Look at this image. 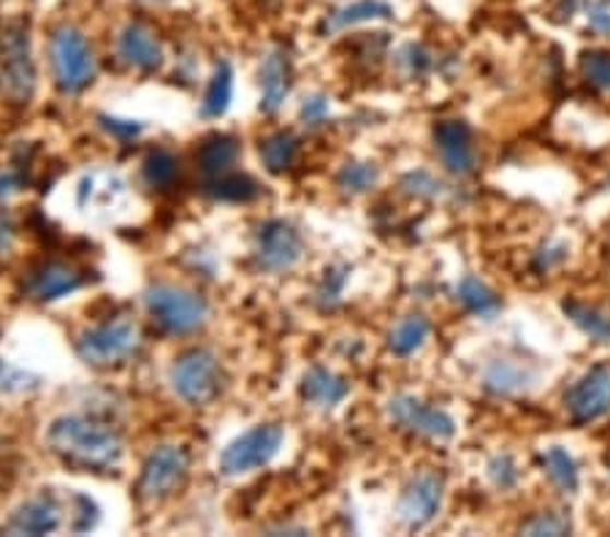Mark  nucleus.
Listing matches in <instances>:
<instances>
[{
  "label": "nucleus",
  "mask_w": 610,
  "mask_h": 537,
  "mask_svg": "<svg viewBox=\"0 0 610 537\" xmlns=\"http://www.w3.org/2000/svg\"><path fill=\"white\" fill-rule=\"evenodd\" d=\"M47 445L55 456L77 470L109 472L122 462L120 432L90 416L55 418L47 429Z\"/></svg>",
  "instance_id": "nucleus-1"
},
{
  "label": "nucleus",
  "mask_w": 610,
  "mask_h": 537,
  "mask_svg": "<svg viewBox=\"0 0 610 537\" xmlns=\"http://www.w3.org/2000/svg\"><path fill=\"white\" fill-rule=\"evenodd\" d=\"M144 307L152 324L168 337L196 335L209 320V304L201 293L183 285H168V282L146 288Z\"/></svg>",
  "instance_id": "nucleus-2"
},
{
  "label": "nucleus",
  "mask_w": 610,
  "mask_h": 537,
  "mask_svg": "<svg viewBox=\"0 0 610 537\" xmlns=\"http://www.w3.org/2000/svg\"><path fill=\"white\" fill-rule=\"evenodd\" d=\"M49 66H52L55 84L63 95H79L95 82L98 73L87 36L68 22L49 33Z\"/></svg>",
  "instance_id": "nucleus-3"
},
{
  "label": "nucleus",
  "mask_w": 610,
  "mask_h": 537,
  "mask_svg": "<svg viewBox=\"0 0 610 537\" xmlns=\"http://www.w3.org/2000/svg\"><path fill=\"white\" fill-rule=\"evenodd\" d=\"M36 60L25 22H11L0 33V98L25 106L36 93Z\"/></svg>",
  "instance_id": "nucleus-4"
},
{
  "label": "nucleus",
  "mask_w": 610,
  "mask_h": 537,
  "mask_svg": "<svg viewBox=\"0 0 610 537\" xmlns=\"http://www.w3.org/2000/svg\"><path fill=\"white\" fill-rule=\"evenodd\" d=\"M77 355L93 370L126 364L141 348V329L133 318H115L106 324L84 329L73 342Z\"/></svg>",
  "instance_id": "nucleus-5"
},
{
  "label": "nucleus",
  "mask_w": 610,
  "mask_h": 537,
  "mask_svg": "<svg viewBox=\"0 0 610 537\" xmlns=\"http://www.w3.org/2000/svg\"><path fill=\"white\" fill-rule=\"evenodd\" d=\"M174 394L185 405H212L225 386V372L218 355L207 348H193L179 355L168 372Z\"/></svg>",
  "instance_id": "nucleus-6"
},
{
  "label": "nucleus",
  "mask_w": 610,
  "mask_h": 537,
  "mask_svg": "<svg viewBox=\"0 0 610 537\" xmlns=\"http://www.w3.org/2000/svg\"><path fill=\"white\" fill-rule=\"evenodd\" d=\"M190 472V454L183 445H157L141 465V475L136 480V497L146 505L163 502L183 489Z\"/></svg>",
  "instance_id": "nucleus-7"
},
{
  "label": "nucleus",
  "mask_w": 610,
  "mask_h": 537,
  "mask_svg": "<svg viewBox=\"0 0 610 537\" xmlns=\"http://www.w3.org/2000/svg\"><path fill=\"white\" fill-rule=\"evenodd\" d=\"M282 440L285 432L277 423H261V427H253L250 432L239 434L228 448L220 454V472L223 475H247L253 470H261L267 467L282 448Z\"/></svg>",
  "instance_id": "nucleus-8"
},
{
  "label": "nucleus",
  "mask_w": 610,
  "mask_h": 537,
  "mask_svg": "<svg viewBox=\"0 0 610 537\" xmlns=\"http://www.w3.org/2000/svg\"><path fill=\"white\" fill-rule=\"evenodd\" d=\"M304 258V240L285 220H267L253 236V261L261 271L282 275Z\"/></svg>",
  "instance_id": "nucleus-9"
},
{
  "label": "nucleus",
  "mask_w": 610,
  "mask_h": 537,
  "mask_svg": "<svg viewBox=\"0 0 610 537\" xmlns=\"http://www.w3.org/2000/svg\"><path fill=\"white\" fill-rule=\"evenodd\" d=\"M443 494H445V480L437 472H415L404 483L402 494H399L397 513L399 522L407 524L410 529H421L426 524L434 522V516L443 507Z\"/></svg>",
  "instance_id": "nucleus-10"
},
{
  "label": "nucleus",
  "mask_w": 610,
  "mask_h": 537,
  "mask_svg": "<svg viewBox=\"0 0 610 537\" xmlns=\"http://www.w3.org/2000/svg\"><path fill=\"white\" fill-rule=\"evenodd\" d=\"M388 416L404 432L429 440H450L456 434V421L439 407H432L410 394H399L388 402Z\"/></svg>",
  "instance_id": "nucleus-11"
},
{
  "label": "nucleus",
  "mask_w": 610,
  "mask_h": 537,
  "mask_svg": "<svg viewBox=\"0 0 610 537\" xmlns=\"http://www.w3.org/2000/svg\"><path fill=\"white\" fill-rule=\"evenodd\" d=\"M564 407L575 423H589L610 410V366H591L564 394Z\"/></svg>",
  "instance_id": "nucleus-12"
},
{
  "label": "nucleus",
  "mask_w": 610,
  "mask_h": 537,
  "mask_svg": "<svg viewBox=\"0 0 610 537\" xmlns=\"http://www.w3.org/2000/svg\"><path fill=\"white\" fill-rule=\"evenodd\" d=\"M117 58L128 68L141 73H152L163 66L166 52H163V42L146 22H126L122 31L117 33Z\"/></svg>",
  "instance_id": "nucleus-13"
},
{
  "label": "nucleus",
  "mask_w": 610,
  "mask_h": 537,
  "mask_svg": "<svg viewBox=\"0 0 610 537\" xmlns=\"http://www.w3.org/2000/svg\"><path fill=\"white\" fill-rule=\"evenodd\" d=\"M434 147H437L443 166L456 177H467L478 166L472 128L465 120H439L434 126Z\"/></svg>",
  "instance_id": "nucleus-14"
},
{
  "label": "nucleus",
  "mask_w": 610,
  "mask_h": 537,
  "mask_svg": "<svg viewBox=\"0 0 610 537\" xmlns=\"http://www.w3.org/2000/svg\"><path fill=\"white\" fill-rule=\"evenodd\" d=\"M535 381H538V370L527 361L511 359V355L491 359L480 372V383H483L485 392L500 399L521 397L524 392L535 386Z\"/></svg>",
  "instance_id": "nucleus-15"
},
{
  "label": "nucleus",
  "mask_w": 610,
  "mask_h": 537,
  "mask_svg": "<svg viewBox=\"0 0 610 537\" xmlns=\"http://www.w3.org/2000/svg\"><path fill=\"white\" fill-rule=\"evenodd\" d=\"M84 285V275L63 261H44L33 267L22 280V291L36 302H55Z\"/></svg>",
  "instance_id": "nucleus-16"
},
{
  "label": "nucleus",
  "mask_w": 610,
  "mask_h": 537,
  "mask_svg": "<svg viewBox=\"0 0 610 537\" xmlns=\"http://www.w3.org/2000/svg\"><path fill=\"white\" fill-rule=\"evenodd\" d=\"M63 516H60V505L52 494H36L27 502H22L14 513H11L5 533L9 535H47L60 527Z\"/></svg>",
  "instance_id": "nucleus-17"
},
{
  "label": "nucleus",
  "mask_w": 610,
  "mask_h": 537,
  "mask_svg": "<svg viewBox=\"0 0 610 537\" xmlns=\"http://www.w3.org/2000/svg\"><path fill=\"white\" fill-rule=\"evenodd\" d=\"M261 112L263 115H274L288 98L291 90V58H288L285 47L269 49L267 58L261 60Z\"/></svg>",
  "instance_id": "nucleus-18"
},
{
  "label": "nucleus",
  "mask_w": 610,
  "mask_h": 537,
  "mask_svg": "<svg viewBox=\"0 0 610 537\" xmlns=\"http://www.w3.org/2000/svg\"><path fill=\"white\" fill-rule=\"evenodd\" d=\"M236 161H239V141L228 133L207 136L196 152V163H199V172L207 183L234 172Z\"/></svg>",
  "instance_id": "nucleus-19"
},
{
  "label": "nucleus",
  "mask_w": 610,
  "mask_h": 537,
  "mask_svg": "<svg viewBox=\"0 0 610 537\" xmlns=\"http://www.w3.org/2000/svg\"><path fill=\"white\" fill-rule=\"evenodd\" d=\"M394 5L386 0H353V3H344L339 9L329 11L320 25L324 36H335V33L348 31V27L361 25V22H375V20H391Z\"/></svg>",
  "instance_id": "nucleus-20"
},
{
  "label": "nucleus",
  "mask_w": 610,
  "mask_h": 537,
  "mask_svg": "<svg viewBox=\"0 0 610 537\" xmlns=\"http://www.w3.org/2000/svg\"><path fill=\"white\" fill-rule=\"evenodd\" d=\"M348 383L339 377L337 372L326 370V366H313L307 375L302 377V399L307 405L320 407V410H331L348 397Z\"/></svg>",
  "instance_id": "nucleus-21"
},
{
  "label": "nucleus",
  "mask_w": 610,
  "mask_h": 537,
  "mask_svg": "<svg viewBox=\"0 0 610 537\" xmlns=\"http://www.w3.org/2000/svg\"><path fill=\"white\" fill-rule=\"evenodd\" d=\"M456 299L465 304V310H470L472 315H478V318L483 320L496 318L502 310L500 296H496L485 282H480L474 275L461 277L459 285H456Z\"/></svg>",
  "instance_id": "nucleus-22"
},
{
  "label": "nucleus",
  "mask_w": 610,
  "mask_h": 537,
  "mask_svg": "<svg viewBox=\"0 0 610 537\" xmlns=\"http://www.w3.org/2000/svg\"><path fill=\"white\" fill-rule=\"evenodd\" d=\"M231 95H234V68L228 60H220L214 68L212 79H209V87L203 93L201 115L203 117H220L225 115V109L231 106Z\"/></svg>",
  "instance_id": "nucleus-23"
},
{
  "label": "nucleus",
  "mask_w": 610,
  "mask_h": 537,
  "mask_svg": "<svg viewBox=\"0 0 610 537\" xmlns=\"http://www.w3.org/2000/svg\"><path fill=\"white\" fill-rule=\"evenodd\" d=\"M542 470H546L548 480H551L562 494H575V491H578V465H575L573 456L564 448H559V445H553V448H548L546 454H542Z\"/></svg>",
  "instance_id": "nucleus-24"
},
{
  "label": "nucleus",
  "mask_w": 610,
  "mask_h": 537,
  "mask_svg": "<svg viewBox=\"0 0 610 537\" xmlns=\"http://www.w3.org/2000/svg\"><path fill=\"white\" fill-rule=\"evenodd\" d=\"M203 190H207L209 199L214 201H225V203H242V201H253L258 196V183L253 177H247V174H223V177L218 179H209L207 185H203Z\"/></svg>",
  "instance_id": "nucleus-25"
},
{
  "label": "nucleus",
  "mask_w": 610,
  "mask_h": 537,
  "mask_svg": "<svg viewBox=\"0 0 610 537\" xmlns=\"http://www.w3.org/2000/svg\"><path fill=\"white\" fill-rule=\"evenodd\" d=\"M562 310L567 313V318L573 320L580 331H584V335H589L595 342H600V345H610V315L608 313L591 307V304L575 302V299L564 302Z\"/></svg>",
  "instance_id": "nucleus-26"
},
{
  "label": "nucleus",
  "mask_w": 610,
  "mask_h": 537,
  "mask_svg": "<svg viewBox=\"0 0 610 537\" xmlns=\"http://www.w3.org/2000/svg\"><path fill=\"white\" fill-rule=\"evenodd\" d=\"M298 152V139L291 131H277L261 141V161L271 174H282L293 166Z\"/></svg>",
  "instance_id": "nucleus-27"
},
{
  "label": "nucleus",
  "mask_w": 610,
  "mask_h": 537,
  "mask_svg": "<svg viewBox=\"0 0 610 537\" xmlns=\"http://www.w3.org/2000/svg\"><path fill=\"white\" fill-rule=\"evenodd\" d=\"M429 331V320L423 315H404L397 326L388 335V348L394 350L397 355H412L423 342H426Z\"/></svg>",
  "instance_id": "nucleus-28"
},
{
  "label": "nucleus",
  "mask_w": 610,
  "mask_h": 537,
  "mask_svg": "<svg viewBox=\"0 0 610 537\" xmlns=\"http://www.w3.org/2000/svg\"><path fill=\"white\" fill-rule=\"evenodd\" d=\"M174 177H177V157L168 150H163V147L152 150L141 163V179H144L146 188L161 190L172 185Z\"/></svg>",
  "instance_id": "nucleus-29"
},
{
  "label": "nucleus",
  "mask_w": 610,
  "mask_h": 537,
  "mask_svg": "<svg viewBox=\"0 0 610 537\" xmlns=\"http://www.w3.org/2000/svg\"><path fill=\"white\" fill-rule=\"evenodd\" d=\"M380 179V172H377L375 163H361V161H348L337 174V185L342 188V194L350 196H361L369 194L372 188Z\"/></svg>",
  "instance_id": "nucleus-30"
},
{
  "label": "nucleus",
  "mask_w": 610,
  "mask_h": 537,
  "mask_svg": "<svg viewBox=\"0 0 610 537\" xmlns=\"http://www.w3.org/2000/svg\"><path fill=\"white\" fill-rule=\"evenodd\" d=\"M348 277H350L348 264H337V267L326 269L324 280H320L318 291H315V302H318L324 310H329V307H335V304H339L344 285H348Z\"/></svg>",
  "instance_id": "nucleus-31"
},
{
  "label": "nucleus",
  "mask_w": 610,
  "mask_h": 537,
  "mask_svg": "<svg viewBox=\"0 0 610 537\" xmlns=\"http://www.w3.org/2000/svg\"><path fill=\"white\" fill-rule=\"evenodd\" d=\"M580 73H584V79L591 84V87L610 93V55L608 52L591 49V52L580 55Z\"/></svg>",
  "instance_id": "nucleus-32"
},
{
  "label": "nucleus",
  "mask_w": 610,
  "mask_h": 537,
  "mask_svg": "<svg viewBox=\"0 0 610 537\" xmlns=\"http://www.w3.org/2000/svg\"><path fill=\"white\" fill-rule=\"evenodd\" d=\"M42 386V377L0 359V394H25Z\"/></svg>",
  "instance_id": "nucleus-33"
},
{
  "label": "nucleus",
  "mask_w": 610,
  "mask_h": 537,
  "mask_svg": "<svg viewBox=\"0 0 610 537\" xmlns=\"http://www.w3.org/2000/svg\"><path fill=\"white\" fill-rule=\"evenodd\" d=\"M402 190L407 196H418V199H437L443 196L445 185L429 172H410L402 177Z\"/></svg>",
  "instance_id": "nucleus-34"
},
{
  "label": "nucleus",
  "mask_w": 610,
  "mask_h": 537,
  "mask_svg": "<svg viewBox=\"0 0 610 537\" xmlns=\"http://www.w3.org/2000/svg\"><path fill=\"white\" fill-rule=\"evenodd\" d=\"M570 522L559 513H535L529 522L521 524V535H567Z\"/></svg>",
  "instance_id": "nucleus-35"
},
{
  "label": "nucleus",
  "mask_w": 610,
  "mask_h": 537,
  "mask_svg": "<svg viewBox=\"0 0 610 537\" xmlns=\"http://www.w3.org/2000/svg\"><path fill=\"white\" fill-rule=\"evenodd\" d=\"M397 63L407 77H423L432 68V55L421 44H407L402 52L397 55Z\"/></svg>",
  "instance_id": "nucleus-36"
},
{
  "label": "nucleus",
  "mask_w": 610,
  "mask_h": 537,
  "mask_svg": "<svg viewBox=\"0 0 610 537\" xmlns=\"http://www.w3.org/2000/svg\"><path fill=\"white\" fill-rule=\"evenodd\" d=\"M489 478H491V483L496 486V489H502V491L513 489V486L518 483L516 462H513L507 454L494 456V459L489 462Z\"/></svg>",
  "instance_id": "nucleus-37"
},
{
  "label": "nucleus",
  "mask_w": 610,
  "mask_h": 537,
  "mask_svg": "<svg viewBox=\"0 0 610 537\" xmlns=\"http://www.w3.org/2000/svg\"><path fill=\"white\" fill-rule=\"evenodd\" d=\"M302 122L307 128H318V126H324L326 120L331 117V106H329V98L326 95H320V93H315V95H309V98H304V104H302Z\"/></svg>",
  "instance_id": "nucleus-38"
},
{
  "label": "nucleus",
  "mask_w": 610,
  "mask_h": 537,
  "mask_svg": "<svg viewBox=\"0 0 610 537\" xmlns=\"http://www.w3.org/2000/svg\"><path fill=\"white\" fill-rule=\"evenodd\" d=\"M586 20H589L591 31L610 38V0H591L586 5Z\"/></svg>",
  "instance_id": "nucleus-39"
},
{
  "label": "nucleus",
  "mask_w": 610,
  "mask_h": 537,
  "mask_svg": "<svg viewBox=\"0 0 610 537\" xmlns=\"http://www.w3.org/2000/svg\"><path fill=\"white\" fill-rule=\"evenodd\" d=\"M77 500L79 505H82V511H77L79 518L71 524V527L77 529V533H87V529H93L95 524H98V507H95V502L84 494H79Z\"/></svg>",
  "instance_id": "nucleus-40"
},
{
  "label": "nucleus",
  "mask_w": 610,
  "mask_h": 537,
  "mask_svg": "<svg viewBox=\"0 0 610 537\" xmlns=\"http://www.w3.org/2000/svg\"><path fill=\"white\" fill-rule=\"evenodd\" d=\"M567 258V247L564 245H546L540 247V253L535 256V267L540 271H551L553 267H559V264Z\"/></svg>",
  "instance_id": "nucleus-41"
},
{
  "label": "nucleus",
  "mask_w": 610,
  "mask_h": 537,
  "mask_svg": "<svg viewBox=\"0 0 610 537\" xmlns=\"http://www.w3.org/2000/svg\"><path fill=\"white\" fill-rule=\"evenodd\" d=\"M101 126H104L112 136H117V139H133V136L141 133L139 122L117 120V117H106V115L101 117Z\"/></svg>",
  "instance_id": "nucleus-42"
},
{
  "label": "nucleus",
  "mask_w": 610,
  "mask_h": 537,
  "mask_svg": "<svg viewBox=\"0 0 610 537\" xmlns=\"http://www.w3.org/2000/svg\"><path fill=\"white\" fill-rule=\"evenodd\" d=\"M20 185H22V177L14 172V168H0V203L11 199V196L20 190Z\"/></svg>",
  "instance_id": "nucleus-43"
},
{
  "label": "nucleus",
  "mask_w": 610,
  "mask_h": 537,
  "mask_svg": "<svg viewBox=\"0 0 610 537\" xmlns=\"http://www.w3.org/2000/svg\"><path fill=\"white\" fill-rule=\"evenodd\" d=\"M11 242H14V225H11V220L0 212V256L9 250Z\"/></svg>",
  "instance_id": "nucleus-44"
},
{
  "label": "nucleus",
  "mask_w": 610,
  "mask_h": 537,
  "mask_svg": "<svg viewBox=\"0 0 610 537\" xmlns=\"http://www.w3.org/2000/svg\"><path fill=\"white\" fill-rule=\"evenodd\" d=\"M575 5H578V0H562V9H559V11H562V14H570Z\"/></svg>",
  "instance_id": "nucleus-45"
},
{
  "label": "nucleus",
  "mask_w": 610,
  "mask_h": 537,
  "mask_svg": "<svg viewBox=\"0 0 610 537\" xmlns=\"http://www.w3.org/2000/svg\"><path fill=\"white\" fill-rule=\"evenodd\" d=\"M139 3H146V5H163V3H168V0H139Z\"/></svg>",
  "instance_id": "nucleus-46"
},
{
  "label": "nucleus",
  "mask_w": 610,
  "mask_h": 537,
  "mask_svg": "<svg viewBox=\"0 0 610 537\" xmlns=\"http://www.w3.org/2000/svg\"><path fill=\"white\" fill-rule=\"evenodd\" d=\"M608 470H610V456H608Z\"/></svg>",
  "instance_id": "nucleus-47"
}]
</instances>
